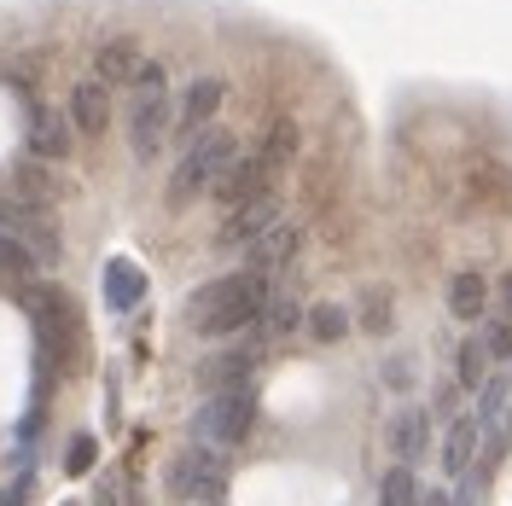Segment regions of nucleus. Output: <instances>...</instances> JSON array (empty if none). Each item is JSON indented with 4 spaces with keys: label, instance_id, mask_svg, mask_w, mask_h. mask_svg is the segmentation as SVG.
I'll use <instances>...</instances> for the list:
<instances>
[{
    "label": "nucleus",
    "instance_id": "obj_1",
    "mask_svg": "<svg viewBox=\"0 0 512 506\" xmlns=\"http://www.w3.org/2000/svg\"><path fill=\"white\" fill-rule=\"evenodd\" d=\"M24 309H30V326H35V361H41V390H47L53 379L76 373V355L88 344V332H82V315H76V303L59 285H30Z\"/></svg>",
    "mask_w": 512,
    "mask_h": 506
},
{
    "label": "nucleus",
    "instance_id": "obj_2",
    "mask_svg": "<svg viewBox=\"0 0 512 506\" xmlns=\"http://www.w3.org/2000/svg\"><path fill=\"white\" fill-rule=\"evenodd\" d=\"M262 303H268V280L239 268V274H227V280H210V285H204V291L187 303V320L204 332V338H222V332L251 326Z\"/></svg>",
    "mask_w": 512,
    "mask_h": 506
},
{
    "label": "nucleus",
    "instance_id": "obj_3",
    "mask_svg": "<svg viewBox=\"0 0 512 506\" xmlns=\"http://www.w3.org/2000/svg\"><path fill=\"white\" fill-rule=\"evenodd\" d=\"M128 88H134V99H128V152L140 163H152L163 134H169V117H175V105H169V70L158 59H140Z\"/></svg>",
    "mask_w": 512,
    "mask_h": 506
},
{
    "label": "nucleus",
    "instance_id": "obj_4",
    "mask_svg": "<svg viewBox=\"0 0 512 506\" xmlns=\"http://www.w3.org/2000/svg\"><path fill=\"white\" fill-rule=\"evenodd\" d=\"M233 158H239V140H233L227 128H204L187 152L175 158V175H169L163 198H169L175 210H181V204H192V198H204V192L222 181V169H227Z\"/></svg>",
    "mask_w": 512,
    "mask_h": 506
},
{
    "label": "nucleus",
    "instance_id": "obj_5",
    "mask_svg": "<svg viewBox=\"0 0 512 506\" xmlns=\"http://www.w3.org/2000/svg\"><path fill=\"white\" fill-rule=\"evenodd\" d=\"M256 425V390L239 384V390H216L204 408H198V448H233L245 443Z\"/></svg>",
    "mask_w": 512,
    "mask_h": 506
},
{
    "label": "nucleus",
    "instance_id": "obj_6",
    "mask_svg": "<svg viewBox=\"0 0 512 506\" xmlns=\"http://www.w3.org/2000/svg\"><path fill=\"white\" fill-rule=\"evenodd\" d=\"M169 495L175 501H198V506H222L227 495V472L222 460H216V448H181L175 460H169Z\"/></svg>",
    "mask_w": 512,
    "mask_h": 506
},
{
    "label": "nucleus",
    "instance_id": "obj_7",
    "mask_svg": "<svg viewBox=\"0 0 512 506\" xmlns=\"http://www.w3.org/2000/svg\"><path fill=\"white\" fill-rule=\"evenodd\" d=\"M0 227H6L35 262H59V227H53V216H47V204L6 198V204H0Z\"/></svg>",
    "mask_w": 512,
    "mask_h": 506
},
{
    "label": "nucleus",
    "instance_id": "obj_8",
    "mask_svg": "<svg viewBox=\"0 0 512 506\" xmlns=\"http://www.w3.org/2000/svg\"><path fill=\"white\" fill-rule=\"evenodd\" d=\"M222 99H227V88L216 82V76H198L187 94H181V105H175V117H169V134H187V140H198L204 128L216 123Z\"/></svg>",
    "mask_w": 512,
    "mask_h": 506
},
{
    "label": "nucleus",
    "instance_id": "obj_9",
    "mask_svg": "<svg viewBox=\"0 0 512 506\" xmlns=\"http://www.w3.org/2000/svg\"><path fill=\"white\" fill-rule=\"evenodd\" d=\"M274 222H286L280 198H274V192H256V198H245V204H233V216L216 227V245H251L256 233H268Z\"/></svg>",
    "mask_w": 512,
    "mask_h": 506
},
{
    "label": "nucleus",
    "instance_id": "obj_10",
    "mask_svg": "<svg viewBox=\"0 0 512 506\" xmlns=\"http://www.w3.org/2000/svg\"><path fill=\"white\" fill-rule=\"evenodd\" d=\"M297 245H303V227L297 222H274L268 233H256L251 245H245V274H280L291 256H297Z\"/></svg>",
    "mask_w": 512,
    "mask_h": 506
},
{
    "label": "nucleus",
    "instance_id": "obj_11",
    "mask_svg": "<svg viewBox=\"0 0 512 506\" xmlns=\"http://www.w3.org/2000/svg\"><path fill=\"white\" fill-rule=\"evenodd\" d=\"M64 123H70V134H82V140L105 134V128H111V88H99L94 76L76 82L70 99H64Z\"/></svg>",
    "mask_w": 512,
    "mask_h": 506
},
{
    "label": "nucleus",
    "instance_id": "obj_12",
    "mask_svg": "<svg viewBox=\"0 0 512 506\" xmlns=\"http://www.w3.org/2000/svg\"><path fill=\"white\" fill-rule=\"evenodd\" d=\"M268 175H274V169H268L262 152H239V158L222 169V181H216L210 192H216V204L233 210V204H245V198H256V192H268Z\"/></svg>",
    "mask_w": 512,
    "mask_h": 506
},
{
    "label": "nucleus",
    "instance_id": "obj_13",
    "mask_svg": "<svg viewBox=\"0 0 512 506\" xmlns=\"http://www.w3.org/2000/svg\"><path fill=\"white\" fill-rule=\"evenodd\" d=\"M70 140H76V134H70V123H64V111H53V105H41V99H35L30 105V152L41 163H64L70 158Z\"/></svg>",
    "mask_w": 512,
    "mask_h": 506
},
{
    "label": "nucleus",
    "instance_id": "obj_14",
    "mask_svg": "<svg viewBox=\"0 0 512 506\" xmlns=\"http://www.w3.org/2000/svg\"><path fill=\"white\" fill-rule=\"evenodd\" d=\"M478 443H483L478 419H472V413H454V419H448V431H443V448H437L443 472L448 477H466V472H472V460H478Z\"/></svg>",
    "mask_w": 512,
    "mask_h": 506
},
{
    "label": "nucleus",
    "instance_id": "obj_15",
    "mask_svg": "<svg viewBox=\"0 0 512 506\" xmlns=\"http://www.w3.org/2000/svg\"><path fill=\"white\" fill-rule=\"evenodd\" d=\"M140 297H146V274H140V262H128V256H111L105 262V309H140Z\"/></svg>",
    "mask_w": 512,
    "mask_h": 506
},
{
    "label": "nucleus",
    "instance_id": "obj_16",
    "mask_svg": "<svg viewBox=\"0 0 512 506\" xmlns=\"http://www.w3.org/2000/svg\"><path fill=\"white\" fill-rule=\"evenodd\" d=\"M390 448H396L402 466H414L419 454L431 448V419H425V408H402L390 419Z\"/></svg>",
    "mask_w": 512,
    "mask_h": 506
},
{
    "label": "nucleus",
    "instance_id": "obj_17",
    "mask_svg": "<svg viewBox=\"0 0 512 506\" xmlns=\"http://www.w3.org/2000/svg\"><path fill=\"white\" fill-rule=\"evenodd\" d=\"M134 70H140V47H134V41H105V47L94 53V82L99 88H128Z\"/></svg>",
    "mask_w": 512,
    "mask_h": 506
},
{
    "label": "nucleus",
    "instance_id": "obj_18",
    "mask_svg": "<svg viewBox=\"0 0 512 506\" xmlns=\"http://www.w3.org/2000/svg\"><path fill=\"white\" fill-rule=\"evenodd\" d=\"M443 303H448V315H454V320H483V315H489V280L466 268V274H454V280H448Z\"/></svg>",
    "mask_w": 512,
    "mask_h": 506
},
{
    "label": "nucleus",
    "instance_id": "obj_19",
    "mask_svg": "<svg viewBox=\"0 0 512 506\" xmlns=\"http://www.w3.org/2000/svg\"><path fill=\"white\" fill-rule=\"evenodd\" d=\"M251 367H256V349H222V355H210L198 367V379H204V390H239L251 379Z\"/></svg>",
    "mask_w": 512,
    "mask_h": 506
},
{
    "label": "nucleus",
    "instance_id": "obj_20",
    "mask_svg": "<svg viewBox=\"0 0 512 506\" xmlns=\"http://www.w3.org/2000/svg\"><path fill=\"white\" fill-rule=\"evenodd\" d=\"M507 402H512V379L507 373H489L478 384V431H495V448H501V419H507Z\"/></svg>",
    "mask_w": 512,
    "mask_h": 506
},
{
    "label": "nucleus",
    "instance_id": "obj_21",
    "mask_svg": "<svg viewBox=\"0 0 512 506\" xmlns=\"http://www.w3.org/2000/svg\"><path fill=\"white\" fill-rule=\"evenodd\" d=\"M297 320H303V303H297L291 291H274V297L256 309V326H262V338H286Z\"/></svg>",
    "mask_w": 512,
    "mask_h": 506
},
{
    "label": "nucleus",
    "instance_id": "obj_22",
    "mask_svg": "<svg viewBox=\"0 0 512 506\" xmlns=\"http://www.w3.org/2000/svg\"><path fill=\"white\" fill-rule=\"evenodd\" d=\"M483 379H489V355L478 349V338H466L454 349V390H478Z\"/></svg>",
    "mask_w": 512,
    "mask_h": 506
},
{
    "label": "nucleus",
    "instance_id": "obj_23",
    "mask_svg": "<svg viewBox=\"0 0 512 506\" xmlns=\"http://www.w3.org/2000/svg\"><path fill=\"white\" fill-rule=\"evenodd\" d=\"M390 291L384 285H373V291H361V332H373V338H384L390 326H396V315H390Z\"/></svg>",
    "mask_w": 512,
    "mask_h": 506
},
{
    "label": "nucleus",
    "instance_id": "obj_24",
    "mask_svg": "<svg viewBox=\"0 0 512 506\" xmlns=\"http://www.w3.org/2000/svg\"><path fill=\"white\" fill-rule=\"evenodd\" d=\"M379 506H419V483H414V466H390V472H384Z\"/></svg>",
    "mask_w": 512,
    "mask_h": 506
},
{
    "label": "nucleus",
    "instance_id": "obj_25",
    "mask_svg": "<svg viewBox=\"0 0 512 506\" xmlns=\"http://www.w3.org/2000/svg\"><path fill=\"white\" fill-rule=\"evenodd\" d=\"M303 320H309V332H315L320 344H338V338L350 332V315H344L338 303H315V309H309Z\"/></svg>",
    "mask_w": 512,
    "mask_h": 506
},
{
    "label": "nucleus",
    "instance_id": "obj_26",
    "mask_svg": "<svg viewBox=\"0 0 512 506\" xmlns=\"http://www.w3.org/2000/svg\"><path fill=\"white\" fill-rule=\"evenodd\" d=\"M256 152L268 158V169H286L291 152H297V128H291V123H274L268 134H262V146H256Z\"/></svg>",
    "mask_w": 512,
    "mask_h": 506
},
{
    "label": "nucleus",
    "instance_id": "obj_27",
    "mask_svg": "<svg viewBox=\"0 0 512 506\" xmlns=\"http://www.w3.org/2000/svg\"><path fill=\"white\" fill-rule=\"evenodd\" d=\"M478 349L489 355V361H501V367H507V361H512V326H501V320H483Z\"/></svg>",
    "mask_w": 512,
    "mask_h": 506
},
{
    "label": "nucleus",
    "instance_id": "obj_28",
    "mask_svg": "<svg viewBox=\"0 0 512 506\" xmlns=\"http://www.w3.org/2000/svg\"><path fill=\"white\" fill-rule=\"evenodd\" d=\"M30 268H35V256L24 251L6 227H0V274H30Z\"/></svg>",
    "mask_w": 512,
    "mask_h": 506
},
{
    "label": "nucleus",
    "instance_id": "obj_29",
    "mask_svg": "<svg viewBox=\"0 0 512 506\" xmlns=\"http://www.w3.org/2000/svg\"><path fill=\"white\" fill-rule=\"evenodd\" d=\"M94 460H99V443H94V437H76V443H70V454H64V472L82 477V472H94Z\"/></svg>",
    "mask_w": 512,
    "mask_h": 506
},
{
    "label": "nucleus",
    "instance_id": "obj_30",
    "mask_svg": "<svg viewBox=\"0 0 512 506\" xmlns=\"http://www.w3.org/2000/svg\"><path fill=\"white\" fill-rule=\"evenodd\" d=\"M30 495H35V472H18L0 489V506H30Z\"/></svg>",
    "mask_w": 512,
    "mask_h": 506
},
{
    "label": "nucleus",
    "instance_id": "obj_31",
    "mask_svg": "<svg viewBox=\"0 0 512 506\" xmlns=\"http://www.w3.org/2000/svg\"><path fill=\"white\" fill-rule=\"evenodd\" d=\"M489 309L501 326H512V274H501V285H489Z\"/></svg>",
    "mask_w": 512,
    "mask_h": 506
},
{
    "label": "nucleus",
    "instance_id": "obj_32",
    "mask_svg": "<svg viewBox=\"0 0 512 506\" xmlns=\"http://www.w3.org/2000/svg\"><path fill=\"white\" fill-rule=\"evenodd\" d=\"M24 187H30L35 198H47V192H53V181H47V175H41V169L30 163V169H24Z\"/></svg>",
    "mask_w": 512,
    "mask_h": 506
},
{
    "label": "nucleus",
    "instance_id": "obj_33",
    "mask_svg": "<svg viewBox=\"0 0 512 506\" xmlns=\"http://www.w3.org/2000/svg\"><path fill=\"white\" fill-rule=\"evenodd\" d=\"M419 506H454V501H448L443 489H419Z\"/></svg>",
    "mask_w": 512,
    "mask_h": 506
},
{
    "label": "nucleus",
    "instance_id": "obj_34",
    "mask_svg": "<svg viewBox=\"0 0 512 506\" xmlns=\"http://www.w3.org/2000/svg\"><path fill=\"white\" fill-rule=\"evenodd\" d=\"M501 425H507V443H512V402H507V419H501Z\"/></svg>",
    "mask_w": 512,
    "mask_h": 506
},
{
    "label": "nucleus",
    "instance_id": "obj_35",
    "mask_svg": "<svg viewBox=\"0 0 512 506\" xmlns=\"http://www.w3.org/2000/svg\"><path fill=\"white\" fill-rule=\"evenodd\" d=\"M507 367H512V361H507ZM507 379H512V373H507Z\"/></svg>",
    "mask_w": 512,
    "mask_h": 506
}]
</instances>
